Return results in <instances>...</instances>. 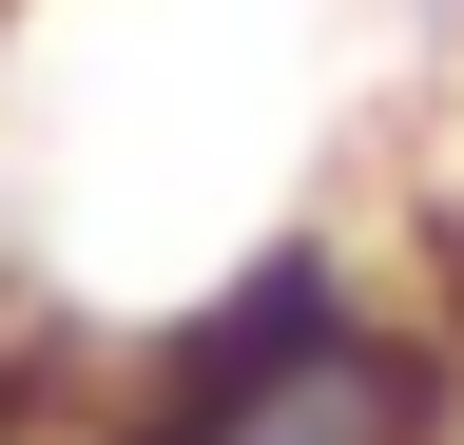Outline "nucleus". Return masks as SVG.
I'll return each mask as SVG.
<instances>
[{"label": "nucleus", "instance_id": "nucleus-1", "mask_svg": "<svg viewBox=\"0 0 464 445\" xmlns=\"http://www.w3.org/2000/svg\"><path fill=\"white\" fill-rule=\"evenodd\" d=\"M464 349L426 310H368L348 252H252L213 310H174L116 387H78V445H445Z\"/></svg>", "mask_w": 464, "mask_h": 445}]
</instances>
